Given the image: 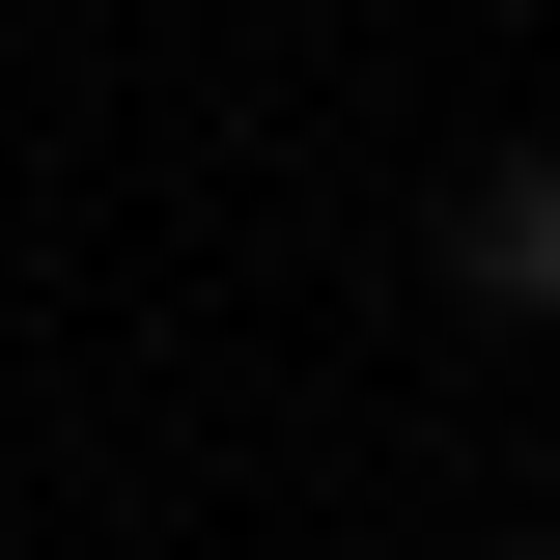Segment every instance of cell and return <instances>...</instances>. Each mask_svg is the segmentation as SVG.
<instances>
[{
	"instance_id": "1",
	"label": "cell",
	"mask_w": 560,
	"mask_h": 560,
	"mask_svg": "<svg viewBox=\"0 0 560 560\" xmlns=\"http://www.w3.org/2000/svg\"><path fill=\"white\" fill-rule=\"evenodd\" d=\"M420 253H448V308H560V140H477Z\"/></svg>"
}]
</instances>
